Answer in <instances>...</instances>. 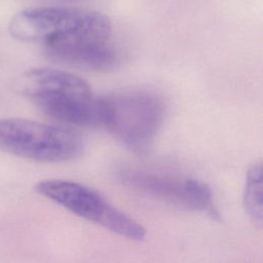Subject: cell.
<instances>
[{"label":"cell","mask_w":263,"mask_h":263,"mask_svg":"<svg viewBox=\"0 0 263 263\" xmlns=\"http://www.w3.org/2000/svg\"><path fill=\"white\" fill-rule=\"evenodd\" d=\"M9 34L24 42H39L45 51L81 43L108 42L112 26L102 12L75 7L27 8L14 14Z\"/></svg>","instance_id":"obj_1"},{"label":"cell","mask_w":263,"mask_h":263,"mask_svg":"<svg viewBox=\"0 0 263 263\" xmlns=\"http://www.w3.org/2000/svg\"><path fill=\"white\" fill-rule=\"evenodd\" d=\"M16 87L47 117L69 125L101 123L100 100L79 76L48 68H34L18 78Z\"/></svg>","instance_id":"obj_2"},{"label":"cell","mask_w":263,"mask_h":263,"mask_svg":"<svg viewBox=\"0 0 263 263\" xmlns=\"http://www.w3.org/2000/svg\"><path fill=\"white\" fill-rule=\"evenodd\" d=\"M101 123L126 148L145 153L164 118L162 101L146 91H122L99 97Z\"/></svg>","instance_id":"obj_3"},{"label":"cell","mask_w":263,"mask_h":263,"mask_svg":"<svg viewBox=\"0 0 263 263\" xmlns=\"http://www.w3.org/2000/svg\"><path fill=\"white\" fill-rule=\"evenodd\" d=\"M82 140L74 132L23 118L0 119V151L40 162L76 158Z\"/></svg>","instance_id":"obj_4"},{"label":"cell","mask_w":263,"mask_h":263,"mask_svg":"<svg viewBox=\"0 0 263 263\" xmlns=\"http://www.w3.org/2000/svg\"><path fill=\"white\" fill-rule=\"evenodd\" d=\"M35 191L73 214L133 240L146 236L135 219L109 203L99 192L77 182L50 179L36 184Z\"/></svg>","instance_id":"obj_5"},{"label":"cell","mask_w":263,"mask_h":263,"mask_svg":"<svg viewBox=\"0 0 263 263\" xmlns=\"http://www.w3.org/2000/svg\"><path fill=\"white\" fill-rule=\"evenodd\" d=\"M120 178L126 186L144 195L180 209L205 213L215 220L220 219L212 190L200 181L141 170L123 171Z\"/></svg>","instance_id":"obj_6"},{"label":"cell","mask_w":263,"mask_h":263,"mask_svg":"<svg viewBox=\"0 0 263 263\" xmlns=\"http://www.w3.org/2000/svg\"><path fill=\"white\" fill-rule=\"evenodd\" d=\"M45 52L54 61L86 69L107 70L116 63L115 51L108 42L82 43Z\"/></svg>","instance_id":"obj_7"},{"label":"cell","mask_w":263,"mask_h":263,"mask_svg":"<svg viewBox=\"0 0 263 263\" xmlns=\"http://www.w3.org/2000/svg\"><path fill=\"white\" fill-rule=\"evenodd\" d=\"M262 163H254L247 173L243 190V208L252 221L262 224Z\"/></svg>","instance_id":"obj_8"}]
</instances>
